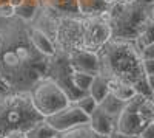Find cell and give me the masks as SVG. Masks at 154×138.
<instances>
[{
	"instance_id": "cell-1",
	"label": "cell",
	"mask_w": 154,
	"mask_h": 138,
	"mask_svg": "<svg viewBox=\"0 0 154 138\" xmlns=\"http://www.w3.org/2000/svg\"><path fill=\"white\" fill-rule=\"evenodd\" d=\"M99 74L105 79H117L128 84H134L143 78L142 59L133 42L109 39L97 51Z\"/></svg>"
},
{
	"instance_id": "cell-2",
	"label": "cell",
	"mask_w": 154,
	"mask_h": 138,
	"mask_svg": "<svg viewBox=\"0 0 154 138\" xmlns=\"http://www.w3.org/2000/svg\"><path fill=\"white\" fill-rule=\"evenodd\" d=\"M152 11V0H130L125 3L108 5L111 39L133 42L146 25L154 23Z\"/></svg>"
},
{
	"instance_id": "cell-3",
	"label": "cell",
	"mask_w": 154,
	"mask_h": 138,
	"mask_svg": "<svg viewBox=\"0 0 154 138\" xmlns=\"http://www.w3.org/2000/svg\"><path fill=\"white\" fill-rule=\"evenodd\" d=\"M43 120L31 103V93L20 92L0 96V138L12 130L26 132L32 124Z\"/></svg>"
},
{
	"instance_id": "cell-4",
	"label": "cell",
	"mask_w": 154,
	"mask_h": 138,
	"mask_svg": "<svg viewBox=\"0 0 154 138\" xmlns=\"http://www.w3.org/2000/svg\"><path fill=\"white\" fill-rule=\"evenodd\" d=\"M31 103L34 109L37 110L38 115L43 118L56 113L71 104L68 95L62 89V85L57 84L56 79L53 78H45L40 79L32 89L31 93Z\"/></svg>"
},
{
	"instance_id": "cell-5",
	"label": "cell",
	"mask_w": 154,
	"mask_h": 138,
	"mask_svg": "<svg viewBox=\"0 0 154 138\" xmlns=\"http://www.w3.org/2000/svg\"><path fill=\"white\" fill-rule=\"evenodd\" d=\"M53 34L59 48L65 53L79 50L82 47V23L79 17L54 16Z\"/></svg>"
},
{
	"instance_id": "cell-6",
	"label": "cell",
	"mask_w": 154,
	"mask_h": 138,
	"mask_svg": "<svg viewBox=\"0 0 154 138\" xmlns=\"http://www.w3.org/2000/svg\"><path fill=\"white\" fill-rule=\"evenodd\" d=\"M143 99H145V96L136 95L130 99V101L125 103V106L122 107L117 118H116V127H114L116 130L128 133V135H134V136L139 138L142 129L148 123H151V121H146L142 115H140L139 107H140V103H142Z\"/></svg>"
},
{
	"instance_id": "cell-7",
	"label": "cell",
	"mask_w": 154,
	"mask_h": 138,
	"mask_svg": "<svg viewBox=\"0 0 154 138\" xmlns=\"http://www.w3.org/2000/svg\"><path fill=\"white\" fill-rule=\"evenodd\" d=\"M82 23V50L97 53L111 39L109 25L99 17H80Z\"/></svg>"
},
{
	"instance_id": "cell-8",
	"label": "cell",
	"mask_w": 154,
	"mask_h": 138,
	"mask_svg": "<svg viewBox=\"0 0 154 138\" xmlns=\"http://www.w3.org/2000/svg\"><path fill=\"white\" fill-rule=\"evenodd\" d=\"M88 120H89V117L85 113V112H82L75 104H68L62 110H59V112H56V113L45 118V121L57 133H62V132H65L68 129L80 126V124H86Z\"/></svg>"
},
{
	"instance_id": "cell-9",
	"label": "cell",
	"mask_w": 154,
	"mask_h": 138,
	"mask_svg": "<svg viewBox=\"0 0 154 138\" xmlns=\"http://www.w3.org/2000/svg\"><path fill=\"white\" fill-rule=\"evenodd\" d=\"M68 54V65L71 71H80L88 74H97L99 73V58L97 53H91L86 50H74L66 53Z\"/></svg>"
},
{
	"instance_id": "cell-10",
	"label": "cell",
	"mask_w": 154,
	"mask_h": 138,
	"mask_svg": "<svg viewBox=\"0 0 154 138\" xmlns=\"http://www.w3.org/2000/svg\"><path fill=\"white\" fill-rule=\"evenodd\" d=\"M28 37H29L32 47L42 56H46V58L56 56V45H54L53 39H51L42 28H37V27L29 28L28 30Z\"/></svg>"
},
{
	"instance_id": "cell-11",
	"label": "cell",
	"mask_w": 154,
	"mask_h": 138,
	"mask_svg": "<svg viewBox=\"0 0 154 138\" xmlns=\"http://www.w3.org/2000/svg\"><path fill=\"white\" fill-rule=\"evenodd\" d=\"M38 3L59 17H80L77 11V0H38Z\"/></svg>"
},
{
	"instance_id": "cell-12",
	"label": "cell",
	"mask_w": 154,
	"mask_h": 138,
	"mask_svg": "<svg viewBox=\"0 0 154 138\" xmlns=\"http://www.w3.org/2000/svg\"><path fill=\"white\" fill-rule=\"evenodd\" d=\"M88 124L94 132H97L99 135L102 136H108L114 127H116V118L102 112L100 109H96L91 115H89V120H88Z\"/></svg>"
},
{
	"instance_id": "cell-13",
	"label": "cell",
	"mask_w": 154,
	"mask_h": 138,
	"mask_svg": "<svg viewBox=\"0 0 154 138\" xmlns=\"http://www.w3.org/2000/svg\"><path fill=\"white\" fill-rule=\"evenodd\" d=\"M106 81H108V93H111L114 98H117L119 101L126 103V101H130L133 96H136L133 84L117 81V79H106Z\"/></svg>"
},
{
	"instance_id": "cell-14",
	"label": "cell",
	"mask_w": 154,
	"mask_h": 138,
	"mask_svg": "<svg viewBox=\"0 0 154 138\" xmlns=\"http://www.w3.org/2000/svg\"><path fill=\"white\" fill-rule=\"evenodd\" d=\"M108 8L105 0H77V11L80 17H97Z\"/></svg>"
},
{
	"instance_id": "cell-15",
	"label": "cell",
	"mask_w": 154,
	"mask_h": 138,
	"mask_svg": "<svg viewBox=\"0 0 154 138\" xmlns=\"http://www.w3.org/2000/svg\"><path fill=\"white\" fill-rule=\"evenodd\" d=\"M88 95H91L94 99H96V103L99 104L102 99H103L106 95H108V81L103 78V76H100V74H94L93 76V81L91 84H89L88 87Z\"/></svg>"
},
{
	"instance_id": "cell-16",
	"label": "cell",
	"mask_w": 154,
	"mask_h": 138,
	"mask_svg": "<svg viewBox=\"0 0 154 138\" xmlns=\"http://www.w3.org/2000/svg\"><path fill=\"white\" fill-rule=\"evenodd\" d=\"M26 136L28 138H56V136H59V133L43 118L40 121H37L35 124H32L26 130Z\"/></svg>"
},
{
	"instance_id": "cell-17",
	"label": "cell",
	"mask_w": 154,
	"mask_h": 138,
	"mask_svg": "<svg viewBox=\"0 0 154 138\" xmlns=\"http://www.w3.org/2000/svg\"><path fill=\"white\" fill-rule=\"evenodd\" d=\"M59 138H106V136H102L97 132H94L89 124H80V126H75L72 129H68L65 132L59 133Z\"/></svg>"
},
{
	"instance_id": "cell-18",
	"label": "cell",
	"mask_w": 154,
	"mask_h": 138,
	"mask_svg": "<svg viewBox=\"0 0 154 138\" xmlns=\"http://www.w3.org/2000/svg\"><path fill=\"white\" fill-rule=\"evenodd\" d=\"M123 106H125V103L119 101L117 98H114L111 93H108V95L97 104V109H100L102 112H105V113H108V115H111V117H114V118H117L119 112L122 110Z\"/></svg>"
},
{
	"instance_id": "cell-19",
	"label": "cell",
	"mask_w": 154,
	"mask_h": 138,
	"mask_svg": "<svg viewBox=\"0 0 154 138\" xmlns=\"http://www.w3.org/2000/svg\"><path fill=\"white\" fill-rule=\"evenodd\" d=\"M38 0H22V3L16 6V16L23 20H31L38 9Z\"/></svg>"
},
{
	"instance_id": "cell-20",
	"label": "cell",
	"mask_w": 154,
	"mask_h": 138,
	"mask_svg": "<svg viewBox=\"0 0 154 138\" xmlns=\"http://www.w3.org/2000/svg\"><path fill=\"white\" fill-rule=\"evenodd\" d=\"M69 81H71V85L74 87L77 92L86 93L89 84H91V81H93V74L80 73V71H71V74H69Z\"/></svg>"
},
{
	"instance_id": "cell-21",
	"label": "cell",
	"mask_w": 154,
	"mask_h": 138,
	"mask_svg": "<svg viewBox=\"0 0 154 138\" xmlns=\"http://www.w3.org/2000/svg\"><path fill=\"white\" fill-rule=\"evenodd\" d=\"M152 27H154V23L146 25V27L137 34L136 39L133 41V44H134V47H136L137 51H140L143 47H146V45H149V44H154V39H152V36H154V34H152Z\"/></svg>"
},
{
	"instance_id": "cell-22",
	"label": "cell",
	"mask_w": 154,
	"mask_h": 138,
	"mask_svg": "<svg viewBox=\"0 0 154 138\" xmlns=\"http://www.w3.org/2000/svg\"><path fill=\"white\" fill-rule=\"evenodd\" d=\"M77 107H79L82 112H85V113L89 117L93 113V112L97 109V103H96V99L91 96V95H88V93H83L80 98H77L75 99V103H74Z\"/></svg>"
},
{
	"instance_id": "cell-23",
	"label": "cell",
	"mask_w": 154,
	"mask_h": 138,
	"mask_svg": "<svg viewBox=\"0 0 154 138\" xmlns=\"http://www.w3.org/2000/svg\"><path fill=\"white\" fill-rule=\"evenodd\" d=\"M16 16V8L9 5V3H5L0 6V17H3V19H11V17H14Z\"/></svg>"
},
{
	"instance_id": "cell-24",
	"label": "cell",
	"mask_w": 154,
	"mask_h": 138,
	"mask_svg": "<svg viewBox=\"0 0 154 138\" xmlns=\"http://www.w3.org/2000/svg\"><path fill=\"white\" fill-rule=\"evenodd\" d=\"M137 53H139L140 59H154V44H149V45L143 47Z\"/></svg>"
},
{
	"instance_id": "cell-25",
	"label": "cell",
	"mask_w": 154,
	"mask_h": 138,
	"mask_svg": "<svg viewBox=\"0 0 154 138\" xmlns=\"http://www.w3.org/2000/svg\"><path fill=\"white\" fill-rule=\"evenodd\" d=\"M142 70L145 76L154 74V59H142Z\"/></svg>"
},
{
	"instance_id": "cell-26",
	"label": "cell",
	"mask_w": 154,
	"mask_h": 138,
	"mask_svg": "<svg viewBox=\"0 0 154 138\" xmlns=\"http://www.w3.org/2000/svg\"><path fill=\"white\" fill-rule=\"evenodd\" d=\"M139 138H154V121L148 123L146 126L142 129V132H140Z\"/></svg>"
},
{
	"instance_id": "cell-27",
	"label": "cell",
	"mask_w": 154,
	"mask_h": 138,
	"mask_svg": "<svg viewBox=\"0 0 154 138\" xmlns=\"http://www.w3.org/2000/svg\"><path fill=\"white\" fill-rule=\"evenodd\" d=\"M3 138H28V136H26L25 130H12V132L6 133Z\"/></svg>"
},
{
	"instance_id": "cell-28",
	"label": "cell",
	"mask_w": 154,
	"mask_h": 138,
	"mask_svg": "<svg viewBox=\"0 0 154 138\" xmlns=\"http://www.w3.org/2000/svg\"><path fill=\"white\" fill-rule=\"evenodd\" d=\"M106 138H137V136H134V135H128V133H123V132H119V130H112Z\"/></svg>"
},
{
	"instance_id": "cell-29",
	"label": "cell",
	"mask_w": 154,
	"mask_h": 138,
	"mask_svg": "<svg viewBox=\"0 0 154 138\" xmlns=\"http://www.w3.org/2000/svg\"><path fill=\"white\" fill-rule=\"evenodd\" d=\"M106 5H114V3H125V2H130V0H105Z\"/></svg>"
},
{
	"instance_id": "cell-30",
	"label": "cell",
	"mask_w": 154,
	"mask_h": 138,
	"mask_svg": "<svg viewBox=\"0 0 154 138\" xmlns=\"http://www.w3.org/2000/svg\"><path fill=\"white\" fill-rule=\"evenodd\" d=\"M8 3H9V5H12V6H14V8H16V6H19V5L22 3V0H9V2H8Z\"/></svg>"
},
{
	"instance_id": "cell-31",
	"label": "cell",
	"mask_w": 154,
	"mask_h": 138,
	"mask_svg": "<svg viewBox=\"0 0 154 138\" xmlns=\"http://www.w3.org/2000/svg\"><path fill=\"white\" fill-rule=\"evenodd\" d=\"M2 44H3V34L0 33V48H2Z\"/></svg>"
},
{
	"instance_id": "cell-32",
	"label": "cell",
	"mask_w": 154,
	"mask_h": 138,
	"mask_svg": "<svg viewBox=\"0 0 154 138\" xmlns=\"http://www.w3.org/2000/svg\"><path fill=\"white\" fill-rule=\"evenodd\" d=\"M8 2H9V0H0V6L5 5V3H8Z\"/></svg>"
},
{
	"instance_id": "cell-33",
	"label": "cell",
	"mask_w": 154,
	"mask_h": 138,
	"mask_svg": "<svg viewBox=\"0 0 154 138\" xmlns=\"http://www.w3.org/2000/svg\"><path fill=\"white\" fill-rule=\"evenodd\" d=\"M56 138H59V136H56Z\"/></svg>"
}]
</instances>
